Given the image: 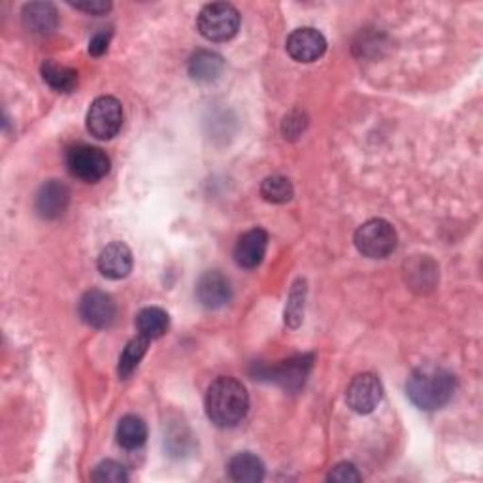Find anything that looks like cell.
Instances as JSON below:
<instances>
[{"label":"cell","instance_id":"cell-1","mask_svg":"<svg viewBox=\"0 0 483 483\" xmlns=\"http://www.w3.org/2000/svg\"><path fill=\"white\" fill-rule=\"evenodd\" d=\"M249 410V395L242 381L235 377H217L206 393V416L221 427L233 428L242 423Z\"/></svg>","mask_w":483,"mask_h":483},{"label":"cell","instance_id":"cell-2","mask_svg":"<svg viewBox=\"0 0 483 483\" xmlns=\"http://www.w3.org/2000/svg\"><path fill=\"white\" fill-rule=\"evenodd\" d=\"M408 398L421 410L432 412L446 406L455 393V377L438 367H421L406 384Z\"/></svg>","mask_w":483,"mask_h":483},{"label":"cell","instance_id":"cell-3","mask_svg":"<svg viewBox=\"0 0 483 483\" xmlns=\"http://www.w3.org/2000/svg\"><path fill=\"white\" fill-rule=\"evenodd\" d=\"M196 27L198 33L210 42H226L240 29V14L233 5L214 3L200 10Z\"/></svg>","mask_w":483,"mask_h":483},{"label":"cell","instance_id":"cell-4","mask_svg":"<svg viewBox=\"0 0 483 483\" xmlns=\"http://www.w3.org/2000/svg\"><path fill=\"white\" fill-rule=\"evenodd\" d=\"M397 231L386 219H370L355 233V246L368 259H386L397 249Z\"/></svg>","mask_w":483,"mask_h":483},{"label":"cell","instance_id":"cell-5","mask_svg":"<svg viewBox=\"0 0 483 483\" xmlns=\"http://www.w3.org/2000/svg\"><path fill=\"white\" fill-rule=\"evenodd\" d=\"M70 174L86 184H96L110 172V157L100 147L78 144L66 151Z\"/></svg>","mask_w":483,"mask_h":483},{"label":"cell","instance_id":"cell-6","mask_svg":"<svg viewBox=\"0 0 483 483\" xmlns=\"http://www.w3.org/2000/svg\"><path fill=\"white\" fill-rule=\"evenodd\" d=\"M123 125V108L114 96H98L87 112V131L98 140H112Z\"/></svg>","mask_w":483,"mask_h":483},{"label":"cell","instance_id":"cell-7","mask_svg":"<svg viewBox=\"0 0 483 483\" xmlns=\"http://www.w3.org/2000/svg\"><path fill=\"white\" fill-rule=\"evenodd\" d=\"M381 397H384V387H381L379 379L370 372L355 376L346 391L349 408L357 414L374 412L381 402Z\"/></svg>","mask_w":483,"mask_h":483},{"label":"cell","instance_id":"cell-8","mask_svg":"<svg viewBox=\"0 0 483 483\" xmlns=\"http://www.w3.org/2000/svg\"><path fill=\"white\" fill-rule=\"evenodd\" d=\"M80 317L84 323H87L93 328H108L116 321V302L114 298L98 289L87 291L78 307Z\"/></svg>","mask_w":483,"mask_h":483},{"label":"cell","instance_id":"cell-9","mask_svg":"<svg viewBox=\"0 0 483 483\" xmlns=\"http://www.w3.org/2000/svg\"><path fill=\"white\" fill-rule=\"evenodd\" d=\"M231 297H233L231 282H228V279L217 270L202 274L196 282V298L202 307L208 310L223 308L225 304L231 302Z\"/></svg>","mask_w":483,"mask_h":483},{"label":"cell","instance_id":"cell-10","mask_svg":"<svg viewBox=\"0 0 483 483\" xmlns=\"http://www.w3.org/2000/svg\"><path fill=\"white\" fill-rule=\"evenodd\" d=\"M325 52H327L325 36L312 27L297 29L287 38V54L298 63H314Z\"/></svg>","mask_w":483,"mask_h":483},{"label":"cell","instance_id":"cell-11","mask_svg":"<svg viewBox=\"0 0 483 483\" xmlns=\"http://www.w3.org/2000/svg\"><path fill=\"white\" fill-rule=\"evenodd\" d=\"M267 247H268V235L263 228H251V231L244 233L236 246H235V261L242 268H257L265 256H267Z\"/></svg>","mask_w":483,"mask_h":483},{"label":"cell","instance_id":"cell-12","mask_svg":"<svg viewBox=\"0 0 483 483\" xmlns=\"http://www.w3.org/2000/svg\"><path fill=\"white\" fill-rule=\"evenodd\" d=\"M98 270L110 279L126 277L133 270V251L123 242H112L100 253Z\"/></svg>","mask_w":483,"mask_h":483},{"label":"cell","instance_id":"cell-13","mask_svg":"<svg viewBox=\"0 0 483 483\" xmlns=\"http://www.w3.org/2000/svg\"><path fill=\"white\" fill-rule=\"evenodd\" d=\"M312 363H314V355H297V357H291L282 365L268 370L267 376L282 387L295 391L304 384V379H307V376L310 374Z\"/></svg>","mask_w":483,"mask_h":483},{"label":"cell","instance_id":"cell-14","mask_svg":"<svg viewBox=\"0 0 483 483\" xmlns=\"http://www.w3.org/2000/svg\"><path fill=\"white\" fill-rule=\"evenodd\" d=\"M68 202V187L57 180H52L44 184L36 195V212L44 219H57L65 214Z\"/></svg>","mask_w":483,"mask_h":483},{"label":"cell","instance_id":"cell-15","mask_svg":"<svg viewBox=\"0 0 483 483\" xmlns=\"http://www.w3.org/2000/svg\"><path fill=\"white\" fill-rule=\"evenodd\" d=\"M57 10L49 3H31L23 8V25L35 35H49L57 29Z\"/></svg>","mask_w":483,"mask_h":483},{"label":"cell","instance_id":"cell-16","mask_svg":"<svg viewBox=\"0 0 483 483\" xmlns=\"http://www.w3.org/2000/svg\"><path fill=\"white\" fill-rule=\"evenodd\" d=\"M228 474L235 481L240 483H256L265 478V465L257 455L253 453H238L228 463Z\"/></svg>","mask_w":483,"mask_h":483},{"label":"cell","instance_id":"cell-17","mask_svg":"<svg viewBox=\"0 0 483 483\" xmlns=\"http://www.w3.org/2000/svg\"><path fill=\"white\" fill-rule=\"evenodd\" d=\"M168 314L163 308L157 307H149L144 308L138 316H136V328H138V335L151 340H157L161 337L166 335L168 330Z\"/></svg>","mask_w":483,"mask_h":483},{"label":"cell","instance_id":"cell-18","mask_svg":"<svg viewBox=\"0 0 483 483\" xmlns=\"http://www.w3.org/2000/svg\"><path fill=\"white\" fill-rule=\"evenodd\" d=\"M117 444L125 449H138L147 440V427L138 416H125L116 430Z\"/></svg>","mask_w":483,"mask_h":483},{"label":"cell","instance_id":"cell-19","mask_svg":"<svg viewBox=\"0 0 483 483\" xmlns=\"http://www.w3.org/2000/svg\"><path fill=\"white\" fill-rule=\"evenodd\" d=\"M223 59L212 52H196L189 61V75L195 82L208 84L219 78Z\"/></svg>","mask_w":483,"mask_h":483},{"label":"cell","instance_id":"cell-20","mask_svg":"<svg viewBox=\"0 0 483 483\" xmlns=\"http://www.w3.org/2000/svg\"><path fill=\"white\" fill-rule=\"evenodd\" d=\"M42 78L49 87L59 93H70L74 91L75 86H78V72L74 68L63 66L52 59L42 65Z\"/></svg>","mask_w":483,"mask_h":483},{"label":"cell","instance_id":"cell-21","mask_svg":"<svg viewBox=\"0 0 483 483\" xmlns=\"http://www.w3.org/2000/svg\"><path fill=\"white\" fill-rule=\"evenodd\" d=\"M147 346H149V340L140 335L125 346L121 357H119V365H117L119 377L126 379L138 368L140 361L144 359V355L147 351Z\"/></svg>","mask_w":483,"mask_h":483},{"label":"cell","instance_id":"cell-22","mask_svg":"<svg viewBox=\"0 0 483 483\" xmlns=\"http://www.w3.org/2000/svg\"><path fill=\"white\" fill-rule=\"evenodd\" d=\"M293 184L284 176H270L261 184V195L272 205H284L293 198Z\"/></svg>","mask_w":483,"mask_h":483},{"label":"cell","instance_id":"cell-23","mask_svg":"<svg viewBox=\"0 0 483 483\" xmlns=\"http://www.w3.org/2000/svg\"><path fill=\"white\" fill-rule=\"evenodd\" d=\"M304 298H307V282H304V279H297L286 308V323L293 328H297L302 323Z\"/></svg>","mask_w":483,"mask_h":483},{"label":"cell","instance_id":"cell-24","mask_svg":"<svg viewBox=\"0 0 483 483\" xmlns=\"http://www.w3.org/2000/svg\"><path fill=\"white\" fill-rule=\"evenodd\" d=\"M91 479L100 481V483H123V481H129V474H126L123 465L116 461H103L95 467Z\"/></svg>","mask_w":483,"mask_h":483},{"label":"cell","instance_id":"cell-25","mask_svg":"<svg viewBox=\"0 0 483 483\" xmlns=\"http://www.w3.org/2000/svg\"><path fill=\"white\" fill-rule=\"evenodd\" d=\"M363 476L359 470L355 468L351 463H340L337 465L328 474V481H340V483H349V481H361Z\"/></svg>","mask_w":483,"mask_h":483},{"label":"cell","instance_id":"cell-26","mask_svg":"<svg viewBox=\"0 0 483 483\" xmlns=\"http://www.w3.org/2000/svg\"><path fill=\"white\" fill-rule=\"evenodd\" d=\"M110 40H112V31H100V33H96L91 38V42H89V54L95 55V57L105 55L108 45H110Z\"/></svg>","mask_w":483,"mask_h":483},{"label":"cell","instance_id":"cell-27","mask_svg":"<svg viewBox=\"0 0 483 483\" xmlns=\"http://www.w3.org/2000/svg\"><path fill=\"white\" fill-rule=\"evenodd\" d=\"M75 8L93 14V15H103L112 8V5L110 3H91V5H75Z\"/></svg>","mask_w":483,"mask_h":483}]
</instances>
